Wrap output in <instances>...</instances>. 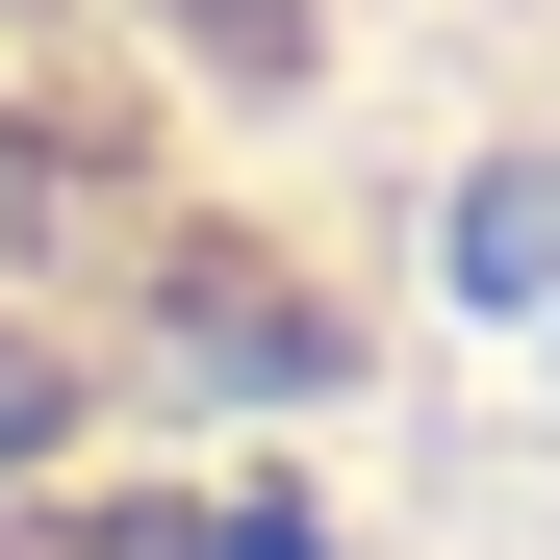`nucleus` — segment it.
<instances>
[{"instance_id":"f257e3e1","label":"nucleus","mask_w":560,"mask_h":560,"mask_svg":"<svg viewBox=\"0 0 560 560\" xmlns=\"http://www.w3.org/2000/svg\"><path fill=\"white\" fill-rule=\"evenodd\" d=\"M458 306H560V178H485L458 205Z\"/></svg>"}]
</instances>
